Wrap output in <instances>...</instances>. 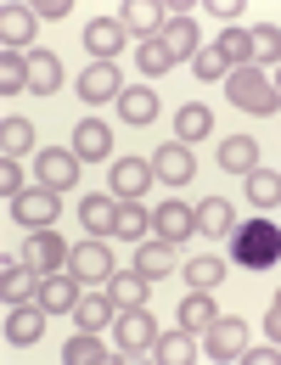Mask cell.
<instances>
[{
  "label": "cell",
  "instance_id": "obj_42",
  "mask_svg": "<svg viewBox=\"0 0 281 365\" xmlns=\"http://www.w3.org/2000/svg\"><path fill=\"white\" fill-rule=\"evenodd\" d=\"M0 191H6V202H17V197H23V191H29V185H23V169H17V163H11V158H6V163H0Z\"/></svg>",
  "mask_w": 281,
  "mask_h": 365
},
{
  "label": "cell",
  "instance_id": "obj_33",
  "mask_svg": "<svg viewBox=\"0 0 281 365\" xmlns=\"http://www.w3.org/2000/svg\"><path fill=\"white\" fill-rule=\"evenodd\" d=\"M247 202H253V208H276L281 202V175L276 169H253V175H247Z\"/></svg>",
  "mask_w": 281,
  "mask_h": 365
},
{
  "label": "cell",
  "instance_id": "obj_4",
  "mask_svg": "<svg viewBox=\"0 0 281 365\" xmlns=\"http://www.w3.org/2000/svg\"><path fill=\"white\" fill-rule=\"evenodd\" d=\"M68 270L79 275V281H96V287H107V281L118 275V264H113V247H107L101 236H91V242H79V247H73Z\"/></svg>",
  "mask_w": 281,
  "mask_h": 365
},
{
  "label": "cell",
  "instance_id": "obj_12",
  "mask_svg": "<svg viewBox=\"0 0 281 365\" xmlns=\"http://www.w3.org/2000/svg\"><path fill=\"white\" fill-rule=\"evenodd\" d=\"M0 298H6V304H29V298H40V270L23 264V259H17V264L6 259V264H0Z\"/></svg>",
  "mask_w": 281,
  "mask_h": 365
},
{
  "label": "cell",
  "instance_id": "obj_15",
  "mask_svg": "<svg viewBox=\"0 0 281 365\" xmlns=\"http://www.w3.org/2000/svg\"><path fill=\"white\" fill-rule=\"evenodd\" d=\"M73 152H79V163H101V158H113V130H107L101 118H85V124L73 130Z\"/></svg>",
  "mask_w": 281,
  "mask_h": 365
},
{
  "label": "cell",
  "instance_id": "obj_2",
  "mask_svg": "<svg viewBox=\"0 0 281 365\" xmlns=\"http://www.w3.org/2000/svg\"><path fill=\"white\" fill-rule=\"evenodd\" d=\"M225 96H231L242 113H253V118H270V113L281 107L276 85H270L259 68H231V73H225Z\"/></svg>",
  "mask_w": 281,
  "mask_h": 365
},
{
  "label": "cell",
  "instance_id": "obj_19",
  "mask_svg": "<svg viewBox=\"0 0 281 365\" xmlns=\"http://www.w3.org/2000/svg\"><path fill=\"white\" fill-rule=\"evenodd\" d=\"M85 46L96 51V62H113L118 46H124V23L118 17H96L91 29H85Z\"/></svg>",
  "mask_w": 281,
  "mask_h": 365
},
{
  "label": "cell",
  "instance_id": "obj_28",
  "mask_svg": "<svg viewBox=\"0 0 281 365\" xmlns=\"http://www.w3.org/2000/svg\"><path fill=\"white\" fill-rule=\"evenodd\" d=\"M146 281H152V275L130 270V275H113V281H107V292H113V304H118V309H140V304H146Z\"/></svg>",
  "mask_w": 281,
  "mask_h": 365
},
{
  "label": "cell",
  "instance_id": "obj_40",
  "mask_svg": "<svg viewBox=\"0 0 281 365\" xmlns=\"http://www.w3.org/2000/svg\"><path fill=\"white\" fill-rule=\"evenodd\" d=\"M247 34H253V62H276V68H281V29H276V23L247 29Z\"/></svg>",
  "mask_w": 281,
  "mask_h": 365
},
{
  "label": "cell",
  "instance_id": "obj_39",
  "mask_svg": "<svg viewBox=\"0 0 281 365\" xmlns=\"http://www.w3.org/2000/svg\"><path fill=\"white\" fill-rule=\"evenodd\" d=\"M136 62H140V73H146V79H158V73H169V68H175V56L163 51V40H140Z\"/></svg>",
  "mask_w": 281,
  "mask_h": 365
},
{
  "label": "cell",
  "instance_id": "obj_18",
  "mask_svg": "<svg viewBox=\"0 0 281 365\" xmlns=\"http://www.w3.org/2000/svg\"><path fill=\"white\" fill-rule=\"evenodd\" d=\"M220 169H225V175H253V169H259V140L253 135L220 140Z\"/></svg>",
  "mask_w": 281,
  "mask_h": 365
},
{
  "label": "cell",
  "instance_id": "obj_32",
  "mask_svg": "<svg viewBox=\"0 0 281 365\" xmlns=\"http://www.w3.org/2000/svg\"><path fill=\"white\" fill-rule=\"evenodd\" d=\"M186 281L197 287V292H214L220 281H225V259H214V253H197L186 264Z\"/></svg>",
  "mask_w": 281,
  "mask_h": 365
},
{
  "label": "cell",
  "instance_id": "obj_5",
  "mask_svg": "<svg viewBox=\"0 0 281 365\" xmlns=\"http://www.w3.org/2000/svg\"><path fill=\"white\" fill-rule=\"evenodd\" d=\"M46 304L40 298H29V304H6V343L11 349H29V343H40V331H46Z\"/></svg>",
  "mask_w": 281,
  "mask_h": 365
},
{
  "label": "cell",
  "instance_id": "obj_41",
  "mask_svg": "<svg viewBox=\"0 0 281 365\" xmlns=\"http://www.w3.org/2000/svg\"><path fill=\"white\" fill-rule=\"evenodd\" d=\"M191 68H197V79H208V85L231 73V62L220 56V46H214V51H197V56H191Z\"/></svg>",
  "mask_w": 281,
  "mask_h": 365
},
{
  "label": "cell",
  "instance_id": "obj_20",
  "mask_svg": "<svg viewBox=\"0 0 281 365\" xmlns=\"http://www.w3.org/2000/svg\"><path fill=\"white\" fill-rule=\"evenodd\" d=\"M191 220H197V236H231V202L225 197H208V202H197L191 208Z\"/></svg>",
  "mask_w": 281,
  "mask_h": 365
},
{
  "label": "cell",
  "instance_id": "obj_10",
  "mask_svg": "<svg viewBox=\"0 0 281 365\" xmlns=\"http://www.w3.org/2000/svg\"><path fill=\"white\" fill-rule=\"evenodd\" d=\"M152 180H158V175H152L146 158H118V163H113V197H118V202H136Z\"/></svg>",
  "mask_w": 281,
  "mask_h": 365
},
{
  "label": "cell",
  "instance_id": "obj_17",
  "mask_svg": "<svg viewBox=\"0 0 281 365\" xmlns=\"http://www.w3.org/2000/svg\"><path fill=\"white\" fill-rule=\"evenodd\" d=\"M118 23H124V34L158 40V34H163V23H169V11H158V6H146V0H130V6L118 11Z\"/></svg>",
  "mask_w": 281,
  "mask_h": 365
},
{
  "label": "cell",
  "instance_id": "obj_22",
  "mask_svg": "<svg viewBox=\"0 0 281 365\" xmlns=\"http://www.w3.org/2000/svg\"><path fill=\"white\" fill-rule=\"evenodd\" d=\"M56 85H62V62L51 51H29V91L56 96Z\"/></svg>",
  "mask_w": 281,
  "mask_h": 365
},
{
  "label": "cell",
  "instance_id": "obj_11",
  "mask_svg": "<svg viewBox=\"0 0 281 365\" xmlns=\"http://www.w3.org/2000/svg\"><path fill=\"white\" fill-rule=\"evenodd\" d=\"M118 96H124V79L113 62H91L79 73V101H118Z\"/></svg>",
  "mask_w": 281,
  "mask_h": 365
},
{
  "label": "cell",
  "instance_id": "obj_30",
  "mask_svg": "<svg viewBox=\"0 0 281 365\" xmlns=\"http://www.w3.org/2000/svg\"><path fill=\"white\" fill-rule=\"evenodd\" d=\"M208 130H214V113H208L203 101H186V107H180V118H175V135H180V146H186V140H203Z\"/></svg>",
  "mask_w": 281,
  "mask_h": 365
},
{
  "label": "cell",
  "instance_id": "obj_3",
  "mask_svg": "<svg viewBox=\"0 0 281 365\" xmlns=\"http://www.w3.org/2000/svg\"><path fill=\"white\" fill-rule=\"evenodd\" d=\"M113 337H118L124 354H146V349L158 343V320H152V309H146V304H140V309H118Z\"/></svg>",
  "mask_w": 281,
  "mask_h": 365
},
{
  "label": "cell",
  "instance_id": "obj_31",
  "mask_svg": "<svg viewBox=\"0 0 281 365\" xmlns=\"http://www.w3.org/2000/svg\"><path fill=\"white\" fill-rule=\"evenodd\" d=\"M79 331H101V326H113L118 320V304H113V292L107 298H79Z\"/></svg>",
  "mask_w": 281,
  "mask_h": 365
},
{
  "label": "cell",
  "instance_id": "obj_46",
  "mask_svg": "<svg viewBox=\"0 0 281 365\" xmlns=\"http://www.w3.org/2000/svg\"><path fill=\"white\" fill-rule=\"evenodd\" d=\"M276 96H281V68H276Z\"/></svg>",
  "mask_w": 281,
  "mask_h": 365
},
{
  "label": "cell",
  "instance_id": "obj_6",
  "mask_svg": "<svg viewBox=\"0 0 281 365\" xmlns=\"http://www.w3.org/2000/svg\"><path fill=\"white\" fill-rule=\"evenodd\" d=\"M11 214H17V225H29V230H51L56 225V191L51 185H29L11 202Z\"/></svg>",
  "mask_w": 281,
  "mask_h": 365
},
{
  "label": "cell",
  "instance_id": "obj_45",
  "mask_svg": "<svg viewBox=\"0 0 281 365\" xmlns=\"http://www.w3.org/2000/svg\"><path fill=\"white\" fill-rule=\"evenodd\" d=\"M265 331H270V343H281V298L270 304V320H265Z\"/></svg>",
  "mask_w": 281,
  "mask_h": 365
},
{
  "label": "cell",
  "instance_id": "obj_34",
  "mask_svg": "<svg viewBox=\"0 0 281 365\" xmlns=\"http://www.w3.org/2000/svg\"><path fill=\"white\" fill-rule=\"evenodd\" d=\"M214 46H220V56H225L231 68H253V34H247V29H225Z\"/></svg>",
  "mask_w": 281,
  "mask_h": 365
},
{
  "label": "cell",
  "instance_id": "obj_43",
  "mask_svg": "<svg viewBox=\"0 0 281 365\" xmlns=\"http://www.w3.org/2000/svg\"><path fill=\"white\" fill-rule=\"evenodd\" d=\"M242 360H247V365H281V343H270V349H247Z\"/></svg>",
  "mask_w": 281,
  "mask_h": 365
},
{
  "label": "cell",
  "instance_id": "obj_38",
  "mask_svg": "<svg viewBox=\"0 0 281 365\" xmlns=\"http://www.w3.org/2000/svg\"><path fill=\"white\" fill-rule=\"evenodd\" d=\"M146 230H152V220H146V208H136V202H124V208H118V225H113V236H124V242H146Z\"/></svg>",
  "mask_w": 281,
  "mask_h": 365
},
{
  "label": "cell",
  "instance_id": "obj_44",
  "mask_svg": "<svg viewBox=\"0 0 281 365\" xmlns=\"http://www.w3.org/2000/svg\"><path fill=\"white\" fill-rule=\"evenodd\" d=\"M34 17H68V0H40Z\"/></svg>",
  "mask_w": 281,
  "mask_h": 365
},
{
  "label": "cell",
  "instance_id": "obj_8",
  "mask_svg": "<svg viewBox=\"0 0 281 365\" xmlns=\"http://www.w3.org/2000/svg\"><path fill=\"white\" fill-rule=\"evenodd\" d=\"M79 298H85V292H79V275L68 270H51V275H40V304H46L51 315H73V309H79Z\"/></svg>",
  "mask_w": 281,
  "mask_h": 365
},
{
  "label": "cell",
  "instance_id": "obj_47",
  "mask_svg": "<svg viewBox=\"0 0 281 365\" xmlns=\"http://www.w3.org/2000/svg\"><path fill=\"white\" fill-rule=\"evenodd\" d=\"M276 298H281V292H276Z\"/></svg>",
  "mask_w": 281,
  "mask_h": 365
},
{
  "label": "cell",
  "instance_id": "obj_24",
  "mask_svg": "<svg viewBox=\"0 0 281 365\" xmlns=\"http://www.w3.org/2000/svg\"><path fill=\"white\" fill-rule=\"evenodd\" d=\"M214 320H220V309H214V298L191 287L186 298H180V326H186V331H208Z\"/></svg>",
  "mask_w": 281,
  "mask_h": 365
},
{
  "label": "cell",
  "instance_id": "obj_1",
  "mask_svg": "<svg viewBox=\"0 0 281 365\" xmlns=\"http://www.w3.org/2000/svg\"><path fill=\"white\" fill-rule=\"evenodd\" d=\"M231 242H236V264L242 270H270L281 259V230L259 214V220H242V225L231 230Z\"/></svg>",
  "mask_w": 281,
  "mask_h": 365
},
{
  "label": "cell",
  "instance_id": "obj_35",
  "mask_svg": "<svg viewBox=\"0 0 281 365\" xmlns=\"http://www.w3.org/2000/svg\"><path fill=\"white\" fill-rule=\"evenodd\" d=\"M62 360H68V365H107V349H101L96 331H79V337L62 349Z\"/></svg>",
  "mask_w": 281,
  "mask_h": 365
},
{
  "label": "cell",
  "instance_id": "obj_13",
  "mask_svg": "<svg viewBox=\"0 0 281 365\" xmlns=\"http://www.w3.org/2000/svg\"><path fill=\"white\" fill-rule=\"evenodd\" d=\"M73 180H79V152H73V146H68V152H62V146H46V152H40V185L62 191V185H73Z\"/></svg>",
  "mask_w": 281,
  "mask_h": 365
},
{
  "label": "cell",
  "instance_id": "obj_7",
  "mask_svg": "<svg viewBox=\"0 0 281 365\" xmlns=\"http://www.w3.org/2000/svg\"><path fill=\"white\" fill-rule=\"evenodd\" d=\"M68 259H73V247H62V236H56V230H29L23 264H34L40 275H51V270H62Z\"/></svg>",
  "mask_w": 281,
  "mask_h": 365
},
{
  "label": "cell",
  "instance_id": "obj_25",
  "mask_svg": "<svg viewBox=\"0 0 281 365\" xmlns=\"http://www.w3.org/2000/svg\"><path fill=\"white\" fill-rule=\"evenodd\" d=\"M136 270L140 275H152V281H163V275L175 270V247L158 236V242H140V253H136Z\"/></svg>",
  "mask_w": 281,
  "mask_h": 365
},
{
  "label": "cell",
  "instance_id": "obj_23",
  "mask_svg": "<svg viewBox=\"0 0 281 365\" xmlns=\"http://www.w3.org/2000/svg\"><path fill=\"white\" fill-rule=\"evenodd\" d=\"M158 40H163V51H169L175 62H186L191 51H197V23H191V17H169Z\"/></svg>",
  "mask_w": 281,
  "mask_h": 365
},
{
  "label": "cell",
  "instance_id": "obj_26",
  "mask_svg": "<svg viewBox=\"0 0 281 365\" xmlns=\"http://www.w3.org/2000/svg\"><path fill=\"white\" fill-rule=\"evenodd\" d=\"M118 208H124L118 197H85V202H79V220H85V230H96V236H101V230L118 225Z\"/></svg>",
  "mask_w": 281,
  "mask_h": 365
},
{
  "label": "cell",
  "instance_id": "obj_21",
  "mask_svg": "<svg viewBox=\"0 0 281 365\" xmlns=\"http://www.w3.org/2000/svg\"><path fill=\"white\" fill-rule=\"evenodd\" d=\"M34 6H6V17H0V40H6V51L11 46H29L34 40Z\"/></svg>",
  "mask_w": 281,
  "mask_h": 365
},
{
  "label": "cell",
  "instance_id": "obj_27",
  "mask_svg": "<svg viewBox=\"0 0 281 365\" xmlns=\"http://www.w3.org/2000/svg\"><path fill=\"white\" fill-rule=\"evenodd\" d=\"M118 113H124V124H152L158 118V96L146 91V85H130V91L118 96Z\"/></svg>",
  "mask_w": 281,
  "mask_h": 365
},
{
  "label": "cell",
  "instance_id": "obj_36",
  "mask_svg": "<svg viewBox=\"0 0 281 365\" xmlns=\"http://www.w3.org/2000/svg\"><path fill=\"white\" fill-rule=\"evenodd\" d=\"M0 146H6V158H23V152L34 146V124H29V118H6V124H0Z\"/></svg>",
  "mask_w": 281,
  "mask_h": 365
},
{
  "label": "cell",
  "instance_id": "obj_9",
  "mask_svg": "<svg viewBox=\"0 0 281 365\" xmlns=\"http://www.w3.org/2000/svg\"><path fill=\"white\" fill-rule=\"evenodd\" d=\"M152 175H158L163 185H186L191 175H197V158H191V146H180V140L158 146V152H152Z\"/></svg>",
  "mask_w": 281,
  "mask_h": 365
},
{
  "label": "cell",
  "instance_id": "obj_29",
  "mask_svg": "<svg viewBox=\"0 0 281 365\" xmlns=\"http://www.w3.org/2000/svg\"><path fill=\"white\" fill-rule=\"evenodd\" d=\"M152 354H158L163 365H186L191 354H197V331H186V326H180V331L158 337V343H152Z\"/></svg>",
  "mask_w": 281,
  "mask_h": 365
},
{
  "label": "cell",
  "instance_id": "obj_37",
  "mask_svg": "<svg viewBox=\"0 0 281 365\" xmlns=\"http://www.w3.org/2000/svg\"><path fill=\"white\" fill-rule=\"evenodd\" d=\"M29 85V51H6L0 56V91L11 96V91H23Z\"/></svg>",
  "mask_w": 281,
  "mask_h": 365
},
{
  "label": "cell",
  "instance_id": "obj_16",
  "mask_svg": "<svg viewBox=\"0 0 281 365\" xmlns=\"http://www.w3.org/2000/svg\"><path fill=\"white\" fill-rule=\"evenodd\" d=\"M152 230H158L163 242H186L191 230H197V220H191L186 202H158V208H152Z\"/></svg>",
  "mask_w": 281,
  "mask_h": 365
},
{
  "label": "cell",
  "instance_id": "obj_14",
  "mask_svg": "<svg viewBox=\"0 0 281 365\" xmlns=\"http://www.w3.org/2000/svg\"><path fill=\"white\" fill-rule=\"evenodd\" d=\"M208 354H214V360H242V354H247V326L220 315L208 326Z\"/></svg>",
  "mask_w": 281,
  "mask_h": 365
}]
</instances>
